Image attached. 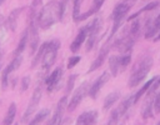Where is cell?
Wrapping results in <instances>:
<instances>
[{"mask_svg": "<svg viewBox=\"0 0 160 125\" xmlns=\"http://www.w3.org/2000/svg\"><path fill=\"white\" fill-rule=\"evenodd\" d=\"M40 99H41V84H39V85L35 88L34 92H32L31 100L29 101L28 108H26V110H25V112H24V115H22V119H21V122H22V124L28 122V120L30 119V116L35 112V110H36V108H38V105H39V102H40Z\"/></svg>", "mask_w": 160, "mask_h": 125, "instance_id": "277c9868", "label": "cell"}, {"mask_svg": "<svg viewBox=\"0 0 160 125\" xmlns=\"http://www.w3.org/2000/svg\"><path fill=\"white\" fill-rule=\"evenodd\" d=\"M69 122H70V119H65L64 121L60 122V125H69Z\"/></svg>", "mask_w": 160, "mask_h": 125, "instance_id": "d6a6232c", "label": "cell"}, {"mask_svg": "<svg viewBox=\"0 0 160 125\" xmlns=\"http://www.w3.org/2000/svg\"><path fill=\"white\" fill-rule=\"evenodd\" d=\"M160 88V75L159 76H156V80L154 81V84L150 86V89H149V91H148V96H151L158 89Z\"/></svg>", "mask_w": 160, "mask_h": 125, "instance_id": "4316f807", "label": "cell"}, {"mask_svg": "<svg viewBox=\"0 0 160 125\" xmlns=\"http://www.w3.org/2000/svg\"><path fill=\"white\" fill-rule=\"evenodd\" d=\"M156 80V76L155 78H152V79H150V80H148L146 82H145V85L136 92V94H134V102H138L139 101V99L145 94V92H148L149 91V89H150V86L154 84V81Z\"/></svg>", "mask_w": 160, "mask_h": 125, "instance_id": "7402d4cb", "label": "cell"}, {"mask_svg": "<svg viewBox=\"0 0 160 125\" xmlns=\"http://www.w3.org/2000/svg\"><path fill=\"white\" fill-rule=\"evenodd\" d=\"M86 39H88V29H86V26H84L82 29H80V31L78 32L76 38H75L74 41L71 42V45H70V50H71L72 52H76V51L80 49L81 44H82Z\"/></svg>", "mask_w": 160, "mask_h": 125, "instance_id": "9a60e30c", "label": "cell"}, {"mask_svg": "<svg viewBox=\"0 0 160 125\" xmlns=\"http://www.w3.org/2000/svg\"><path fill=\"white\" fill-rule=\"evenodd\" d=\"M158 32H160V14L154 19V20H148L144 28V35L145 39H151L155 36Z\"/></svg>", "mask_w": 160, "mask_h": 125, "instance_id": "8fae6325", "label": "cell"}, {"mask_svg": "<svg viewBox=\"0 0 160 125\" xmlns=\"http://www.w3.org/2000/svg\"><path fill=\"white\" fill-rule=\"evenodd\" d=\"M4 1H5V0H0V5H1V4L4 2Z\"/></svg>", "mask_w": 160, "mask_h": 125, "instance_id": "e575fe53", "label": "cell"}, {"mask_svg": "<svg viewBox=\"0 0 160 125\" xmlns=\"http://www.w3.org/2000/svg\"><path fill=\"white\" fill-rule=\"evenodd\" d=\"M100 28H101V19H100V18H95V19H94L89 25H86V29H88L86 50H88V51H89V50H91V49H92V46L95 45Z\"/></svg>", "mask_w": 160, "mask_h": 125, "instance_id": "5b68a950", "label": "cell"}, {"mask_svg": "<svg viewBox=\"0 0 160 125\" xmlns=\"http://www.w3.org/2000/svg\"><path fill=\"white\" fill-rule=\"evenodd\" d=\"M109 49H110V46H109V45H105V46L100 50L99 55H98L96 59L92 61V64H91V66H90V69H89L88 72H92V71H95L96 69H99V68L102 65V62L105 61V59H106V56H108V54H109Z\"/></svg>", "mask_w": 160, "mask_h": 125, "instance_id": "5bb4252c", "label": "cell"}, {"mask_svg": "<svg viewBox=\"0 0 160 125\" xmlns=\"http://www.w3.org/2000/svg\"><path fill=\"white\" fill-rule=\"evenodd\" d=\"M130 61H131V55L130 54H122L120 56V69L121 70L125 69L130 64Z\"/></svg>", "mask_w": 160, "mask_h": 125, "instance_id": "484cf974", "label": "cell"}, {"mask_svg": "<svg viewBox=\"0 0 160 125\" xmlns=\"http://www.w3.org/2000/svg\"><path fill=\"white\" fill-rule=\"evenodd\" d=\"M158 125H160V122H159V124H158Z\"/></svg>", "mask_w": 160, "mask_h": 125, "instance_id": "d590c367", "label": "cell"}, {"mask_svg": "<svg viewBox=\"0 0 160 125\" xmlns=\"http://www.w3.org/2000/svg\"><path fill=\"white\" fill-rule=\"evenodd\" d=\"M79 61H80V56H71V58L69 59V61H68V68H69V69L74 68Z\"/></svg>", "mask_w": 160, "mask_h": 125, "instance_id": "f1b7e54d", "label": "cell"}, {"mask_svg": "<svg viewBox=\"0 0 160 125\" xmlns=\"http://www.w3.org/2000/svg\"><path fill=\"white\" fill-rule=\"evenodd\" d=\"M46 49H48V41H46V42H44V44L39 48L38 54H36V56L34 58V61H32V68H35L38 64H41V60H42V56H44V54H45Z\"/></svg>", "mask_w": 160, "mask_h": 125, "instance_id": "d4e9b609", "label": "cell"}, {"mask_svg": "<svg viewBox=\"0 0 160 125\" xmlns=\"http://www.w3.org/2000/svg\"><path fill=\"white\" fill-rule=\"evenodd\" d=\"M21 62H22V56L21 55H18V56H15L14 58V60L4 69V71H2V78H1V84H2V89L5 90L6 88H8V78H9V74H11L12 71H15L20 65H21Z\"/></svg>", "mask_w": 160, "mask_h": 125, "instance_id": "ba28073f", "label": "cell"}, {"mask_svg": "<svg viewBox=\"0 0 160 125\" xmlns=\"http://www.w3.org/2000/svg\"><path fill=\"white\" fill-rule=\"evenodd\" d=\"M109 66H110V72L112 76H116L118 72L121 70L120 69V56H110L109 59Z\"/></svg>", "mask_w": 160, "mask_h": 125, "instance_id": "d6986e66", "label": "cell"}, {"mask_svg": "<svg viewBox=\"0 0 160 125\" xmlns=\"http://www.w3.org/2000/svg\"><path fill=\"white\" fill-rule=\"evenodd\" d=\"M75 79H76V75H71L68 80V84H66V92L71 91L72 90V86H74V82H75Z\"/></svg>", "mask_w": 160, "mask_h": 125, "instance_id": "f546056e", "label": "cell"}, {"mask_svg": "<svg viewBox=\"0 0 160 125\" xmlns=\"http://www.w3.org/2000/svg\"><path fill=\"white\" fill-rule=\"evenodd\" d=\"M132 104H135V102H134V95H129L126 99H124V100L120 102V105L116 108L118 111H119V114H120V116H124L125 112L130 109V106H131Z\"/></svg>", "mask_w": 160, "mask_h": 125, "instance_id": "e0dca14e", "label": "cell"}, {"mask_svg": "<svg viewBox=\"0 0 160 125\" xmlns=\"http://www.w3.org/2000/svg\"><path fill=\"white\" fill-rule=\"evenodd\" d=\"M59 48H60V41L59 40L48 41V49H46V51L42 56V60H41V68H42L44 71H46L50 66L54 65V62L56 60Z\"/></svg>", "mask_w": 160, "mask_h": 125, "instance_id": "3957f363", "label": "cell"}, {"mask_svg": "<svg viewBox=\"0 0 160 125\" xmlns=\"http://www.w3.org/2000/svg\"><path fill=\"white\" fill-rule=\"evenodd\" d=\"M151 66H152V59L150 56H144L142 59H140L135 64V66L132 68L131 75H130L129 81H128V85L130 88L138 86L146 78V75L149 74Z\"/></svg>", "mask_w": 160, "mask_h": 125, "instance_id": "7a4b0ae2", "label": "cell"}, {"mask_svg": "<svg viewBox=\"0 0 160 125\" xmlns=\"http://www.w3.org/2000/svg\"><path fill=\"white\" fill-rule=\"evenodd\" d=\"M129 10H130V4H129V2H126V1L120 2V4H118V5L114 8L112 14H111V19H112L114 21H118V20H121V21H122L124 16L126 15V12H128Z\"/></svg>", "mask_w": 160, "mask_h": 125, "instance_id": "4fadbf2b", "label": "cell"}, {"mask_svg": "<svg viewBox=\"0 0 160 125\" xmlns=\"http://www.w3.org/2000/svg\"><path fill=\"white\" fill-rule=\"evenodd\" d=\"M119 96H120V92H119V91L110 92V94L105 98V100H104V110H109V109L118 101Z\"/></svg>", "mask_w": 160, "mask_h": 125, "instance_id": "ffe728a7", "label": "cell"}, {"mask_svg": "<svg viewBox=\"0 0 160 125\" xmlns=\"http://www.w3.org/2000/svg\"><path fill=\"white\" fill-rule=\"evenodd\" d=\"M154 112L155 114L160 112V92L156 94V96L154 98Z\"/></svg>", "mask_w": 160, "mask_h": 125, "instance_id": "83f0119b", "label": "cell"}, {"mask_svg": "<svg viewBox=\"0 0 160 125\" xmlns=\"http://www.w3.org/2000/svg\"><path fill=\"white\" fill-rule=\"evenodd\" d=\"M30 85V78L29 76H24L21 79V91H25Z\"/></svg>", "mask_w": 160, "mask_h": 125, "instance_id": "1f68e13d", "label": "cell"}, {"mask_svg": "<svg viewBox=\"0 0 160 125\" xmlns=\"http://www.w3.org/2000/svg\"><path fill=\"white\" fill-rule=\"evenodd\" d=\"M154 115V99L152 96H148L146 101L144 102L142 110H141V116L144 119H149Z\"/></svg>", "mask_w": 160, "mask_h": 125, "instance_id": "2e32d148", "label": "cell"}, {"mask_svg": "<svg viewBox=\"0 0 160 125\" xmlns=\"http://www.w3.org/2000/svg\"><path fill=\"white\" fill-rule=\"evenodd\" d=\"M160 5V1H154V2H150L149 5H146L141 11H139V12H142V11H149V10H152V9H156L158 6Z\"/></svg>", "mask_w": 160, "mask_h": 125, "instance_id": "4dcf8cb0", "label": "cell"}, {"mask_svg": "<svg viewBox=\"0 0 160 125\" xmlns=\"http://www.w3.org/2000/svg\"><path fill=\"white\" fill-rule=\"evenodd\" d=\"M21 10H22V8H20V9H15V10H12V11L10 12V15H9V19H8V28H9V29H11L12 31L16 29L18 14H19Z\"/></svg>", "mask_w": 160, "mask_h": 125, "instance_id": "cb8c5ba5", "label": "cell"}, {"mask_svg": "<svg viewBox=\"0 0 160 125\" xmlns=\"http://www.w3.org/2000/svg\"><path fill=\"white\" fill-rule=\"evenodd\" d=\"M61 76H62V68L59 66V68H56V69L46 78L45 84H46V86H48V91H49V92H51V91H54V90L58 89V85H59V82H60V80H61Z\"/></svg>", "mask_w": 160, "mask_h": 125, "instance_id": "30bf717a", "label": "cell"}, {"mask_svg": "<svg viewBox=\"0 0 160 125\" xmlns=\"http://www.w3.org/2000/svg\"><path fill=\"white\" fill-rule=\"evenodd\" d=\"M65 109H68V98H66V96H62V98L59 100L58 105H56L55 112L52 114L51 119L48 121L46 125H60Z\"/></svg>", "mask_w": 160, "mask_h": 125, "instance_id": "8992f818", "label": "cell"}, {"mask_svg": "<svg viewBox=\"0 0 160 125\" xmlns=\"http://www.w3.org/2000/svg\"><path fill=\"white\" fill-rule=\"evenodd\" d=\"M28 39H29V32H28V29H26V30L22 32L21 39H20V41H19V44H18V48H16V50H15V56L21 55L22 50L25 49V46H26V44H28Z\"/></svg>", "mask_w": 160, "mask_h": 125, "instance_id": "603a6c76", "label": "cell"}, {"mask_svg": "<svg viewBox=\"0 0 160 125\" xmlns=\"http://www.w3.org/2000/svg\"><path fill=\"white\" fill-rule=\"evenodd\" d=\"M86 91H88V82H84L80 88H78V89L75 90L74 95H72L71 99H70V102L68 104V110H69V111H74V110L78 108V105H79V104L81 102V100L84 99Z\"/></svg>", "mask_w": 160, "mask_h": 125, "instance_id": "52a82bcc", "label": "cell"}, {"mask_svg": "<svg viewBox=\"0 0 160 125\" xmlns=\"http://www.w3.org/2000/svg\"><path fill=\"white\" fill-rule=\"evenodd\" d=\"M154 40H155V41H159V40H160V32L158 34V36H156V38H155Z\"/></svg>", "mask_w": 160, "mask_h": 125, "instance_id": "836d02e7", "label": "cell"}, {"mask_svg": "<svg viewBox=\"0 0 160 125\" xmlns=\"http://www.w3.org/2000/svg\"><path fill=\"white\" fill-rule=\"evenodd\" d=\"M49 114H50L49 109H42V110H40V112H38V114L32 118V120L29 122V125H40V124L46 119V116H49Z\"/></svg>", "mask_w": 160, "mask_h": 125, "instance_id": "44dd1931", "label": "cell"}, {"mask_svg": "<svg viewBox=\"0 0 160 125\" xmlns=\"http://www.w3.org/2000/svg\"><path fill=\"white\" fill-rule=\"evenodd\" d=\"M59 20H61L59 2L52 0V1L48 2L45 6H42L41 12L39 15V28L46 30Z\"/></svg>", "mask_w": 160, "mask_h": 125, "instance_id": "6da1fadb", "label": "cell"}, {"mask_svg": "<svg viewBox=\"0 0 160 125\" xmlns=\"http://www.w3.org/2000/svg\"><path fill=\"white\" fill-rule=\"evenodd\" d=\"M109 78H110V74H109V71H104L92 84H91V86L89 88V91H88V94H89V96L90 98H92V99H95L96 98V95H98V92L100 91V89L106 84V81L109 80Z\"/></svg>", "mask_w": 160, "mask_h": 125, "instance_id": "9c48e42d", "label": "cell"}, {"mask_svg": "<svg viewBox=\"0 0 160 125\" xmlns=\"http://www.w3.org/2000/svg\"><path fill=\"white\" fill-rule=\"evenodd\" d=\"M98 120V111L90 110L80 114V116L76 119L75 125H95Z\"/></svg>", "mask_w": 160, "mask_h": 125, "instance_id": "7c38bea8", "label": "cell"}, {"mask_svg": "<svg viewBox=\"0 0 160 125\" xmlns=\"http://www.w3.org/2000/svg\"><path fill=\"white\" fill-rule=\"evenodd\" d=\"M15 115H16V104L15 102H11L8 111H6V115L4 118V121H2V125H11L14 119H15Z\"/></svg>", "mask_w": 160, "mask_h": 125, "instance_id": "ac0fdd59", "label": "cell"}]
</instances>
